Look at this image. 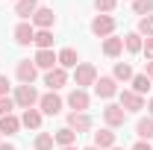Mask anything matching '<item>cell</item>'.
Wrapping results in <instances>:
<instances>
[{"label": "cell", "instance_id": "cell-5", "mask_svg": "<svg viewBox=\"0 0 153 150\" xmlns=\"http://www.w3.org/2000/svg\"><path fill=\"white\" fill-rule=\"evenodd\" d=\"M15 74H18L21 85H33V82H36V76H38V68H36V62H30V59H21L18 68H15Z\"/></svg>", "mask_w": 153, "mask_h": 150}, {"label": "cell", "instance_id": "cell-34", "mask_svg": "<svg viewBox=\"0 0 153 150\" xmlns=\"http://www.w3.org/2000/svg\"><path fill=\"white\" fill-rule=\"evenodd\" d=\"M133 150H153V144H147V141H135Z\"/></svg>", "mask_w": 153, "mask_h": 150}, {"label": "cell", "instance_id": "cell-4", "mask_svg": "<svg viewBox=\"0 0 153 150\" xmlns=\"http://www.w3.org/2000/svg\"><path fill=\"white\" fill-rule=\"evenodd\" d=\"M118 97H121V103H118V106H121L124 112H138V109H144V97H141V94H135V91H130V88H124Z\"/></svg>", "mask_w": 153, "mask_h": 150}, {"label": "cell", "instance_id": "cell-28", "mask_svg": "<svg viewBox=\"0 0 153 150\" xmlns=\"http://www.w3.org/2000/svg\"><path fill=\"white\" fill-rule=\"evenodd\" d=\"M133 9H135V15H153V0H133Z\"/></svg>", "mask_w": 153, "mask_h": 150}, {"label": "cell", "instance_id": "cell-35", "mask_svg": "<svg viewBox=\"0 0 153 150\" xmlns=\"http://www.w3.org/2000/svg\"><path fill=\"white\" fill-rule=\"evenodd\" d=\"M0 150H15V144H3V141H0Z\"/></svg>", "mask_w": 153, "mask_h": 150}, {"label": "cell", "instance_id": "cell-31", "mask_svg": "<svg viewBox=\"0 0 153 150\" xmlns=\"http://www.w3.org/2000/svg\"><path fill=\"white\" fill-rule=\"evenodd\" d=\"M12 109H15V100L12 97H0V118L3 115H12Z\"/></svg>", "mask_w": 153, "mask_h": 150}, {"label": "cell", "instance_id": "cell-33", "mask_svg": "<svg viewBox=\"0 0 153 150\" xmlns=\"http://www.w3.org/2000/svg\"><path fill=\"white\" fill-rule=\"evenodd\" d=\"M0 97H9V76L0 74Z\"/></svg>", "mask_w": 153, "mask_h": 150}, {"label": "cell", "instance_id": "cell-12", "mask_svg": "<svg viewBox=\"0 0 153 150\" xmlns=\"http://www.w3.org/2000/svg\"><path fill=\"white\" fill-rule=\"evenodd\" d=\"M68 106L74 112H85L88 109V94H85V88H74V91L68 94Z\"/></svg>", "mask_w": 153, "mask_h": 150}, {"label": "cell", "instance_id": "cell-3", "mask_svg": "<svg viewBox=\"0 0 153 150\" xmlns=\"http://www.w3.org/2000/svg\"><path fill=\"white\" fill-rule=\"evenodd\" d=\"M38 109H41V115H59L62 112V97H59L56 91H47L38 97Z\"/></svg>", "mask_w": 153, "mask_h": 150}, {"label": "cell", "instance_id": "cell-13", "mask_svg": "<svg viewBox=\"0 0 153 150\" xmlns=\"http://www.w3.org/2000/svg\"><path fill=\"white\" fill-rule=\"evenodd\" d=\"M33 38H36V27L30 21H21L18 27H15V41L18 44H33Z\"/></svg>", "mask_w": 153, "mask_h": 150}, {"label": "cell", "instance_id": "cell-41", "mask_svg": "<svg viewBox=\"0 0 153 150\" xmlns=\"http://www.w3.org/2000/svg\"><path fill=\"white\" fill-rule=\"evenodd\" d=\"M0 135H3V132H0Z\"/></svg>", "mask_w": 153, "mask_h": 150}, {"label": "cell", "instance_id": "cell-11", "mask_svg": "<svg viewBox=\"0 0 153 150\" xmlns=\"http://www.w3.org/2000/svg\"><path fill=\"white\" fill-rule=\"evenodd\" d=\"M68 127H71V130L79 135V132L91 130V118H88L85 112H71V115H68Z\"/></svg>", "mask_w": 153, "mask_h": 150}, {"label": "cell", "instance_id": "cell-25", "mask_svg": "<svg viewBox=\"0 0 153 150\" xmlns=\"http://www.w3.org/2000/svg\"><path fill=\"white\" fill-rule=\"evenodd\" d=\"M135 132H138V138H141V141L153 138V118H141V121L135 124Z\"/></svg>", "mask_w": 153, "mask_h": 150}, {"label": "cell", "instance_id": "cell-19", "mask_svg": "<svg viewBox=\"0 0 153 150\" xmlns=\"http://www.w3.org/2000/svg\"><path fill=\"white\" fill-rule=\"evenodd\" d=\"M121 50H124V38H118V36H109V38H103V53H106L109 59L121 56Z\"/></svg>", "mask_w": 153, "mask_h": 150}, {"label": "cell", "instance_id": "cell-38", "mask_svg": "<svg viewBox=\"0 0 153 150\" xmlns=\"http://www.w3.org/2000/svg\"><path fill=\"white\" fill-rule=\"evenodd\" d=\"M62 150H79V147H74V144H71V147H62Z\"/></svg>", "mask_w": 153, "mask_h": 150}, {"label": "cell", "instance_id": "cell-40", "mask_svg": "<svg viewBox=\"0 0 153 150\" xmlns=\"http://www.w3.org/2000/svg\"><path fill=\"white\" fill-rule=\"evenodd\" d=\"M112 150H121V147H112Z\"/></svg>", "mask_w": 153, "mask_h": 150}, {"label": "cell", "instance_id": "cell-2", "mask_svg": "<svg viewBox=\"0 0 153 150\" xmlns=\"http://www.w3.org/2000/svg\"><path fill=\"white\" fill-rule=\"evenodd\" d=\"M15 106H21V109H33L38 103V91H36V85H18L15 88Z\"/></svg>", "mask_w": 153, "mask_h": 150}, {"label": "cell", "instance_id": "cell-15", "mask_svg": "<svg viewBox=\"0 0 153 150\" xmlns=\"http://www.w3.org/2000/svg\"><path fill=\"white\" fill-rule=\"evenodd\" d=\"M56 59H59V68H65V71L79 65V56H76V50H74V47H62V50L56 53Z\"/></svg>", "mask_w": 153, "mask_h": 150}, {"label": "cell", "instance_id": "cell-17", "mask_svg": "<svg viewBox=\"0 0 153 150\" xmlns=\"http://www.w3.org/2000/svg\"><path fill=\"white\" fill-rule=\"evenodd\" d=\"M94 147L97 150H112L115 147V132L106 127V130H100V132H94Z\"/></svg>", "mask_w": 153, "mask_h": 150}, {"label": "cell", "instance_id": "cell-36", "mask_svg": "<svg viewBox=\"0 0 153 150\" xmlns=\"http://www.w3.org/2000/svg\"><path fill=\"white\" fill-rule=\"evenodd\" d=\"M147 76L153 79V62H147Z\"/></svg>", "mask_w": 153, "mask_h": 150}, {"label": "cell", "instance_id": "cell-10", "mask_svg": "<svg viewBox=\"0 0 153 150\" xmlns=\"http://www.w3.org/2000/svg\"><path fill=\"white\" fill-rule=\"evenodd\" d=\"M65 82H68V71H65V68H59V65L53 68V71H47V74H44V85H50V91L62 88Z\"/></svg>", "mask_w": 153, "mask_h": 150}, {"label": "cell", "instance_id": "cell-30", "mask_svg": "<svg viewBox=\"0 0 153 150\" xmlns=\"http://www.w3.org/2000/svg\"><path fill=\"white\" fill-rule=\"evenodd\" d=\"M115 6H118V0H94V9L100 12V15H109Z\"/></svg>", "mask_w": 153, "mask_h": 150}, {"label": "cell", "instance_id": "cell-16", "mask_svg": "<svg viewBox=\"0 0 153 150\" xmlns=\"http://www.w3.org/2000/svg\"><path fill=\"white\" fill-rule=\"evenodd\" d=\"M21 127H27V130H38L41 127V109H24V115H21Z\"/></svg>", "mask_w": 153, "mask_h": 150}, {"label": "cell", "instance_id": "cell-22", "mask_svg": "<svg viewBox=\"0 0 153 150\" xmlns=\"http://www.w3.org/2000/svg\"><path fill=\"white\" fill-rule=\"evenodd\" d=\"M18 130H21V118H15V115H3V118H0V132L15 135Z\"/></svg>", "mask_w": 153, "mask_h": 150}, {"label": "cell", "instance_id": "cell-8", "mask_svg": "<svg viewBox=\"0 0 153 150\" xmlns=\"http://www.w3.org/2000/svg\"><path fill=\"white\" fill-rule=\"evenodd\" d=\"M33 27L36 30H50L53 27V21H56V15H53V9H47V6H38L36 9V15H33Z\"/></svg>", "mask_w": 153, "mask_h": 150}, {"label": "cell", "instance_id": "cell-32", "mask_svg": "<svg viewBox=\"0 0 153 150\" xmlns=\"http://www.w3.org/2000/svg\"><path fill=\"white\" fill-rule=\"evenodd\" d=\"M141 53L147 56V62H153V38H147V41H144V47H141Z\"/></svg>", "mask_w": 153, "mask_h": 150}, {"label": "cell", "instance_id": "cell-18", "mask_svg": "<svg viewBox=\"0 0 153 150\" xmlns=\"http://www.w3.org/2000/svg\"><path fill=\"white\" fill-rule=\"evenodd\" d=\"M36 9H38V0H18V3H15V15H18L21 21L33 18Z\"/></svg>", "mask_w": 153, "mask_h": 150}, {"label": "cell", "instance_id": "cell-26", "mask_svg": "<svg viewBox=\"0 0 153 150\" xmlns=\"http://www.w3.org/2000/svg\"><path fill=\"white\" fill-rule=\"evenodd\" d=\"M150 82H153V79H150L147 74H135V76H133V91L144 97V91L150 88Z\"/></svg>", "mask_w": 153, "mask_h": 150}, {"label": "cell", "instance_id": "cell-39", "mask_svg": "<svg viewBox=\"0 0 153 150\" xmlns=\"http://www.w3.org/2000/svg\"><path fill=\"white\" fill-rule=\"evenodd\" d=\"M85 150H97V147H94V144H91V147H85Z\"/></svg>", "mask_w": 153, "mask_h": 150}, {"label": "cell", "instance_id": "cell-21", "mask_svg": "<svg viewBox=\"0 0 153 150\" xmlns=\"http://www.w3.org/2000/svg\"><path fill=\"white\" fill-rule=\"evenodd\" d=\"M53 141H56L59 147H71L76 141V132L71 130V127H62V130H56V135H53Z\"/></svg>", "mask_w": 153, "mask_h": 150}, {"label": "cell", "instance_id": "cell-1", "mask_svg": "<svg viewBox=\"0 0 153 150\" xmlns=\"http://www.w3.org/2000/svg\"><path fill=\"white\" fill-rule=\"evenodd\" d=\"M74 82H76V88L94 85V82H97V68L88 65V62H79V65L74 68Z\"/></svg>", "mask_w": 153, "mask_h": 150}, {"label": "cell", "instance_id": "cell-6", "mask_svg": "<svg viewBox=\"0 0 153 150\" xmlns=\"http://www.w3.org/2000/svg\"><path fill=\"white\" fill-rule=\"evenodd\" d=\"M91 33L100 38H109L115 33V18L112 15H97L94 21H91Z\"/></svg>", "mask_w": 153, "mask_h": 150}, {"label": "cell", "instance_id": "cell-7", "mask_svg": "<svg viewBox=\"0 0 153 150\" xmlns=\"http://www.w3.org/2000/svg\"><path fill=\"white\" fill-rule=\"evenodd\" d=\"M103 121H106V127H109V130H115V127H124V121H127V112H124L121 106L109 103V106L103 109Z\"/></svg>", "mask_w": 153, "mask_h": 150}, {"label": "cell", "instance_id": "cell-24", "mask_svg": "<svg viewBox=\"0 0 153 150\" xmlns=\"http://www.w3.org/2000/svg\"><path fill=\"white\" fill-rule=\"evenodd\" d=\"M124 47H127L130 53H141L144 41H141V36H138V33H127V36H124Z\"/></svg>", "mask_w": 153, "mask_h": 150}, {"label": "cell", "instance_id": "cell-20", "mask_svg": "<svg viewBox=\"0 0 153 150\" xmlns=\"http://www.w3.org/2000/svg\"><path fill=\"white\" fill-rule=\"evenodd\" d=\"M38 50H53V33L50 30H36V38H33Z\"/></svg>", "mask_w": 153, "mask_h": 150}, {"label": "cell", "instance_id": "cell-23", "mask_svg": "<svg viewBox=\"0 0 153 150\" xmlns=\"http://www.w3.org/2000/svg\"><path fill=\"white\" fill-rule=\"evenodd\" d=\"M112 76H115V82H118V79H124V82H127V79H133V68H130V62H115V71H112Z\"/></svg>", "mask_w": 153, "mask_h": 150}, {"label": "cell", "instance_id": "cell-14", "mask_svg": "<svg viewBox=\"0 0 153 150\" xmlns=\"http://www.w3.org/2000/svg\"><path fill=\"white\" fill-rule=\"evenodd\" d=\"M33 62H36V68H41V71H53V68L59 65V59H56L53 50H38Z\"/></svg>", "mask_w": 153, "mask_h": 150}, {"label": "cell", "instance_id": "cell-29", "mask_svg": "<svg viewBox=\"0 0 153 150\" xmlns=\"http://www.w3.org/2000/svg\"><path fill=\"white\" fill-rule=\"evenodd\" d=\"M138 36L153 38V15H144V18L138 21Z\"/></svg>", "mask_w": 153, "mask_h": 150}, {"label": "cell", "instance_id": "cell-9", "mask_svg": "<svg viewBox=\"0 0 153 150\" xmlns=\"http://www.w3.org/2000/svg\"><path fill=\"white\" fill-rule=\"evenodd\" d=\"M94 94L97 97H103V100H109L118 94V85H115V76H100L94 82Z\"/></svg>", "mask_w": 153, "mask_h": 150}, {"label": "cell", "instance_id": "cell-27", "mask_svg": "<svg viewBox=\"0 0 153 150\" xmlns=\"http://www.w3.org/2000/svg\"><path fill=\"white\" fill-rule=\"evenodd\" d=\"M53 144H56V141H53L50 132H38L36 135V150H53Z\"/></svg>", "mask_w": 153, "mask_h": 150}, {"label": "cell", "instance_id": "cell-37", "mask_svg": "<svg viewBox=\"0 0 153 150\" xmlns=\"http://www.w3.org/2000/svg\"><path fill=\"white\" fill-rule=\"evenodd\" d=\"M147 109H150V118H153V97H150V103H147Z\"/></svg>", "mask_w": 153, "mask_h": 150}, {"label": "cell", "instance_id": "cell-42", "mask_svg": "<svg viewBox=\"0 0 153 150\" xmlns=\"http://www.w3.org/2000/svg\"><path fill=\"white\" fill-rule=\"evenodd\" d=\"M15 3H18V0H15Z\"/></svg>", "mask_w": 153, "mask_h": 150}]
</instances>
